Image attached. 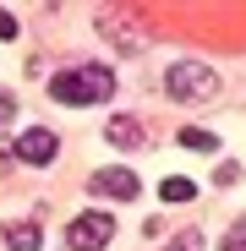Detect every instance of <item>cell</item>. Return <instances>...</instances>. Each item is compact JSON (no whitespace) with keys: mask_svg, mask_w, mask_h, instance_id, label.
<instances>
[{"mask_svg":"<svg viewBox=\"0 0 246 251\" xmlns=\"http://www.w3.org/2000/svg\"><path fill=\"white\" fill-rule=\"evenodd\" d=\"M11 115H17V99H11V93H0V120H11Z\"/></svg>","mask_w":246,"mask_h":251,"instance_id":"4fadbf2b","label":"cell"},{"mask_svg":"<svg viewBox=\"0 0 246 251\" xmlns=\"http://www.w3.org/2000/svg\"><path fill=\"white\" fill-rule=\"evenodd\" d=\"M6 246H11V251H44V229H38V219L6 224Z\"/></svg>","mask_w":246,"mask_h":251,"instance_id":"52a82bcc","label":"cell"},{"mask_svg":"<svg viewBox=\"0 0 246 251\" xmlns=\"http://www.w3.org/2000/svg\"><path fill=\"white\" fill-rule=\"evenodd\" d=\"M88 191H93V197H120V202H137L142 180H137V170H126V164H109V170H93V175H88Z\"/></svg>","mask_w":246,"mask_h":251,"instance_id":"277c9868","label":"cell"},{"mask_svg":"<svg viewBox=\"0 0 246 251\" xmlns=\"http://www.w3.org/2000/svg\"><path fill=\"white\" fill-rule=\"evenodd\" d=\"M159 197H164V202H191L197 186H191L186 175H164V180H159Z\"/></svg>","mask_w":246,"mask_h":251,"instance_id":"9c48e42d","label":"cell"},{"mask_svg":"<svg viewBox=\"0 0 246 251\" xmlns=\"http://www.w3.org/2000/svg\"><path fill=\"white\" fill-rule=\"evenodd\" d=\"M99 27H104V38H109L120 55H142V50H148V33H142L137 22H126L120 11H104V17H99Z\"/></svg>","mask_w":246,"mask_h":251,"instance_id":"5b68a950","label":"cell"},{"mask_svg":"<svg viewBox=\"0 0 246 251\" xmlns=\"http://www.w3.org/2000/svg\"><path fill=\"white\" fill-rule=\"evenodd\" d=\"M60 153V142H55V131H44V126H33V131H22L17 137V148H11V158H22V164H38V170H44V164Z\"/></svg>","mask_w":246,"mask_h":251,"instance_id":"8992f818","label":"cell"},{"mask_svg":"<svg viewBox=\"0 0 246 251\" xmlns=\"http://www.w3.org/2000/svg\"><path fill=\"white\" fill-rule=\"evenodd\" d=\"M170 251H202V229H181L170 240Z\"/></svg>","mask_w":246,"mask_h":251,"instance_id":"8fae6325","label":"cell"},{"mask_svg":"<svg viewBox=\"0 0 246 251\" xmlns=\"http://www.w3.org/2000/svg\"><path fill=\"white\" fill-rule=\"evenodd\" d=\"M241 235H246V219H241Z\"/></svg>","mask_w":246,"mask_h":251,"instance_id":"9a60e30c","label":"cell"},{"mask_svg":"<svg viewBox=\"0 0 246 251\" xmlns=\"http://www.w3.org/2000/svg\"><path fill=\"white\" fill-rule=\"evenodd\" d=\"M181 148H191V153H219V137H208V131H197V126H186V131H181Z\"/></svg>","mask_w":246,"mask_h":251,"instance_id":"30bf717a","label":"cell"},{"mask_svg":"<svg viewBox=\"0 0 246 251\" xmlns=\"http://www.w3.org/2000/svg\"><path fill=\"white\" fill-rule=\"evenodd\" d=\"M11 38H17V17L0 11V44H11Z\"/></svg>","mask_w":246,"mask_h":251,"instance_id":"7c38bea8","label":"cell"},{"mask_svg":"<svg viewBox=\"0 0 246 251\" xmlns=\"http://www.w3.org/2000/svg\"><path fill=\"white\" fill-rule=\"evenodd\" d=\"M164 93L181 104H208V99H219V71L202 60H175L164 71Z\"/></svg>","mask_w":246,"mask_h":251,"instance_id":"7a4b0ae2","label":"cell"},{"mask_svg":"<svg viewBox=\"0 0 246 251\" xmlns=\"http://www.w3.org/2000/svg\"><path fill=\"white\" fill-rule=\"evenodd\" d=\"M104 137H109V148H142V126H137L132 115H115V120L104 126Z\"/></svg>","mask_w":246,"mask_h":251,"instance_id":"ba28073f","label":"cell"},{"mask_svg":"<svg viewBox=\"0 0 246 251\" xmlns=\"http://www.w3.org/2000/svg\"><path fill=\"white\" fill-rule=\"evenodd\" d=\"M219 251H246V235H241V229H235V235H230V240H224V246H219Z\"/></svg>","mask_w":246,"mask_h":251,"instance_id":"5bb4252c","label":"cell"},{"mask_svg":"<svg viewBox=\"0 0 246 251\" xmlns=\"http://www.w3.org/2000/svg\"><path fill=\"white\" fill-rule=\"evenodd\" d=\"M109 240H115V219L109 213H77L66 224V246L71 251H104Z\"/></svg>","mask_w":246,"mask_h":251,"instance_id":"3957f363","label":"cell"},{"mask_svg":"<svg viewBox=\"0 0 246 251\" xmlns=\"http://www.w3.org/2000/svg\"><path fill=\"white\" fill-rule=\"evenodd\" d=\"M115 93V71L109 66H71L50 76V99L55 104H104Z\"/></svg>","mask_w":246,"mask_h":251,"instance_id":"6da1fadb","label":"cell"}]
</instances>
